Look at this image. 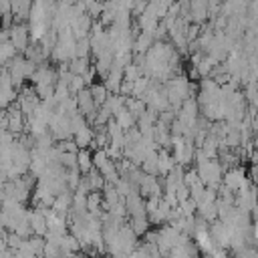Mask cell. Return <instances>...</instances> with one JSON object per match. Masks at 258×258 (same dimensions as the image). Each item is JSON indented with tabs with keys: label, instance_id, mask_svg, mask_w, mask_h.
Returning a JSON list of instances; mask_svg holds the SVG:
<instances>
[{
	"label": "cell",
	"instance_id": "2",
	"mask_svg": "<svg viewBox=\"0 0 258 258\" xmlns=\"http://www.w3.org/2000/svg\"><path fill=\"white\" fill-rule=\"evenodd\" d=\"M77 107H79V113H83V115H89V117H93V113H95V107H97V103H95V99H93V95H91V91L89 89H83V91H79L77 93Z\"/></svg>",
	"mask_w": 258,
	"mask_h": 258
},
{
	"label": "cell",
	"instance_id": "9",
	"mask_svg": "<svg viewBox=\"0 0 258 258\" xmlns=\"http://www.w3.org/2000/svg\"><path fill=\"white\" fill-rule=\"evenodd\" d=\"M14 54H16V48H14V44L10 40L0 42V64L6 62V60H10Z\"/></svg>",
	"mask_w": 258,
	"mask_h": 258
},
{
	"label": "cell",
	"instance_id": "5",
	"mask_svg": "<svg viewBox=\"0 0 258 258\" xmlns=\"http://www.w3.org/2000/svg\"><path fill=\"white\" fill-rule=\"evenodd\" d=\"M133 121H135V117L131 115V111H129L125 105L115 113V123H117L121 129H129V127L133 125Z\"/></svg>",
	"mask_w": 258,
	"mask_h": 258
},
{
	"label": "cell",
	"instance_id": "3",
	"mask_svg": "<svg viewBox=\"0 0 258 258\" xmlns=\"http://www.w3.org/2000/svg\"><path fill=\"white\" fill-rule=\"evenodd\" d=\"M10 42L14 44L16 50H26L28 46V30L24 24H14L10 30Z\"/></svg>",
	"mask_w": 258,
	"mask_h": 258
},
{
	"label": "cell",
	"instance_id": "8",
	"mask_svg": "<svg viewBox=\"0 0 258 258\" xmlns=\"http://www.w3.org/2000/svg\"><path fill=\"white\" fill-rule=\"evenodd\" d=\"M77 167H79L81 171H85V173H89V171H91V167H93L91 155H89L85 149H81V151L77 153Z\"/></svg>",
	"mask_w": 258,
	"mask_h": 258
},
{
	"label": "cell",
	"instance_id": "1",
	"mask_svg": "<svg viewBox=\"0 0 258 258\" xmlns=\"http://www.w3.org/2000/svg\"><path fill=\"white\" fill-rule=\"evenodd\" d=\"M187 93H189V83L183 77H177V79H173L167 85V99H169V103H177L179 105L181 101H185Z\"/></svg>",
	"mask_w": 258,
	"mask_h": 258
},
{
	"label": "cell",
	"instance_id": "4",
	"mask_svg": "<svg viewBox=\"0 0 258 258\" xmlns=\"http://www.w3.org/2000/svg\"><path fill=\"white\" fill-rule=\"evenodd\" d=\"M224 183H226V189H236V191H240V189H244L246 185H244V173L240 171V169H230L226 175H224Z\"/></svg>",
	"mask_w": 258,
	"mask_h": 258
},
{
	"label": "cell",
	"instance_id": "6",
	"mask_svg": "<svg viewBox=\"0 0 258 258\" xmlns=\"http://www.w3.org/2000/svg\"><path fill=\"white\" fill-rule=\"evenodd\" d=\"M75 139H77V145H79V149H85L91 141H93V131L85 125L83 129H79L77 133H75Z\"/></svg>",
	"mask_w": 258,
	"mask_h": 258
},
{
	"label": "cell",
	"instance_id": "7",
	"mask_svg": "<svg viewBox=\"0 0 258 258\" xmlns=\"http://www.w3.org/2000/svg\"><path fill=\"white\" fill-rule=\"evenodd\" d=\"M89 91H91V95H93V99H95L97 107H101V105L107 101V97H109V91H107V87H105V85H93Z\"/></svg>",
	"mask_w": 258,
	"mask_h": 258
}]
</instances>
